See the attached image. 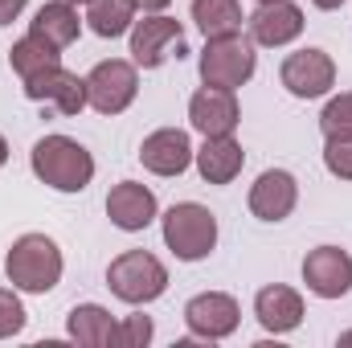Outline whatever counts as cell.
<instances>
[{
  "instance_id": "6da1fadb",
  "label": "cell",
  "mask_w": 352,
  "mask_h": 348,
  "mask_svg": "<svg viewBox=\"0 0 352 348\" xmlns=\"http://www.w3.org/2000/svg\"><path fill=\"white\" fill-rule=\"evenodd\" d=\"M29 164H33V176L41 184H50L58 193H82L90 184V176H94L90 152L78 140H70V135H45V140H37Z\"/></svg>"
},
{
  "instance_id": "7a4b0ae2",
  "label": "cell",
  "mask_w": 352,
  "mask_h": 348,
  "mask_svg": "<svg viewBox=\"0 0 352 348\" xmlns=\"http://www.w3.org/2000/svg\"><path fill=\"white\" fill-rule=\"evenodd\" d=\"M4 274L16 291H29V295H45L58 287L62 279V250L54 238L45 234H25L12 242L8 259H4Z\"/></svg>"
},
{
  "instance_id": "3957f363",
  "label": "cell",
  "mask_w": 352,
  "mask_h": 348,
  "mask_svg": "<svg viewBox=\"0 0 352 348\" xmlns=\"http://www.w3.org/2000/svg\"><path fill=\"white\" fill-rule=\"evenodd\" d=\"M258 54L254 41L242 33H226V37H205V54H201V83L217 90H238L254 78Z\"/></svg>"
},
{
  "instance_id": "277c9868",
  "label": "cell",
  "mask_w": 352,
  "mask_h": 348,
  "mask_svg": "<svg viewBox=\"0 0 352 348\" xmlns=\"http://www.w3.org/2000/svg\"><path fill=\"white\" fill-rule=\"evenodd\" d=\"M164 242L180 262H201L217 246V217L197 201H180L164 213Z\"/></svg>"
},
{
  "instance_id": "5b68a950",
  "label": "cell",
  "mask_w": 352,
  "mask_h": 348,
  "mask_svg": "<svg viewBox=\"0 0 352 348\" xmlns=\"http://www.w3.org/2000/svg\"><path fill=\"white\" fill-rule=\"evenodd\" d=\"M107 287L123 299V303H152L164 295L168 287V270L164 262L148 250H127L107 266Z\"/></svg>"
},
{
  "instance_id": "8992f818",
  "label": "cell",
  "mask_w": 352,
  "mask_h": 348,
  "mask_svg": "<svg viewBox=\"0 0 352 348\" xmlns=\"http://www.w3.org/2000/svg\"><path fill=\"white\" fill-rule=\"evenodd\" d=\"M135 90H140L135 66L123 62V58L98 62L87 74V102L98 115H119V111H127V107L135 102Z\"/></svg>"
},
{
  "instance_id": "52a82bcc",
  "label": "cell",
  "mask_w": 352,
  "mask_h": 348,
  "mask_svg": "<svg viewBox=\"0 0 352 348\" xmlns=\"http://www.w3.org/2000/svg\"><path fill=\"white\" fill-rule=\"evenodd\" d=\"M173 50H176V58L188 54L180 21H173V17H144V21L131 25V58H135V66L156 70V66H164V58Z\"/></svg>"
},
{
  "instance_id": "ba28073f",
  "label": "cell",
  "mask_w": 352,
  "mask_h": 348,
  "mask_svg": "<svg viewBox=\"0 0 352 348\" xmlns=\"http://www.w3.org/2000/svg\"><path fill=\"white\" fill-rule=\"evenodd\" d=\"M238 316H242L238 299L226 295V291H205V295L188 299V307H184V324L201 340H226V336H234L238 332Z\"/></svg>"
},
{
  "instance_id": "9c48e42d",
  "label": "cell",
  "mask_w": 352,
  "mask_h": 348,
  "mask_svg": "<svg viewBox=\"0 0 352 348\" xmlns=\"http://www.w3.org/2000/svg\"><path fill=\"white\" fill-rule=\"evenodd\" d=\"M303 283L320 299H340L352 291V259L340 246H316L303 259Z\"/></svg>"
},
{
  "instance_id": "30bf717a",
  "label": "cell",
  "mask_w": 352,
  "mask_h": 348,
  "mask_svg": "<svg viewBox=\"0 0 352 348\" xmlns=\"http://www.w3.org/2000/svg\"><path fill=\"white\" fill-rule=\"evenodd\" d=\"M278 78H283V87L291 90L295 98H320L336 83V62L324 50H299V54H291L283 62Z\"/></svg>"
},
{
  "instance_id": "8fae6325",
  "label": "cell",
  "mask_w": 352,
  "mask_h": 348,
  "mask_svg": "<svg viewBox=\"0 0 352 348\" xmlns=\"http://www.w3.org/2000/svg\"><path fill=\"white\" fill-rule=\"evenodd\" d=\"M25 94L33 102H54L58 115H78L87 107V78H78L74 70H62V62H58V66L25 78Z\"/></svg>"
},
{
  "instance_id": "7c38bea8",
  "label": "cell",
  "mask_w": 352,
  "mask_h": 348,
  "mask_svg": "<svg viewBox=\"0 0 352 348\" xmlns=\"http://www.w3.org/2000/svg\"><path fill=\"white\" fill-rule=\"evenodd\" d=\"M188 123L201 135H234V127L242 123V111H238L234 90H217V87L197 90L192 102H188Z\"/></svg>"
},
{
  "instance_id": "4fadbf2b",
  "label": "cell",
  "mask_w": 352,
  "mask_h": 348,
  "mask_svg": "<svg viewBox=\"0 0 352 348\" xmlns=\"http://www.w3.org/2000/svg\"><path fill=\"white\" fill-rule=\"evenodd\" d=\"M192 144H188V131H180V127H160V131H152L148 140H144V148H140V160H144V168L156 176H180L188 164H192Z\"/></svg>"
},
{
  "instance_id": "5bb4252c",
  "label": "cell",
  "mask_w": 352,
  "mask_h": 348,
  "mask_svg": "<svg viewBox=\"0 0 352 348\" xmlns=\"http://www.w3.org/2000/svg\"><path fill=\"white\" fill-rule=\"evenodd\" d=\"M295 201H299V184H295V176L287 173V168H266L254 180V188H250V213L258 221H283V217H291Z\"/></svg>"
},
{
  "instance_id": "9a60e30c",
  "label": "cell",
  "mask_w": 352,
  "mask_h": 348,
  "mask_svg": "<svg viewBox=\"0 0 352 348\" xmlns=\"http://www.w3.org/2000/svg\"><path fill=\"white\" fill-rule=\"evenodd\" d=\"M107 217H111L119 230L135 234V230H144V226L156 221V193H152L148 184L123 180V184H115V188L107 193Z\"/></svg>"
},
{
  "instance_id": "2e32d148",
  "label": "cell",
  "mask_w": 352,
  "mask_h": 348,
  "mask_svg": "<svg viewBox=\"0 0 352 348\" xmlns=\"http://www.w3.org/2000/svg\"><path fill=\"white\" fill-rule=\"evenodd\" d=\"M303 33V8L291 4V0H270V4H258L250 12V37L258 45H287Z\"/></svg>"
},
{
  "instance_id": "e0dca14e",
  "label": "cell",
  "mask_w": 352,
  "mask_h": 348,
  "mask_svg": "<svg viewBox=\"0 0 352 348\" xmlns=\"http://www.w3.org/2000/svg\"><path fill=\"white\" fill-rule=\"evenodd\" d=\"M254 316H258V324H263L266 332H274V336L295 332L303 324V295L295 287H283V283L263 287L254 295Z\"/></svg>"
},
{
  "instance_id": "ac0fdd59",
  "label": "cell",
  "mask_w": 352,
  "mask_h": 348,
  "mask_svg": "<svg viewBox=\"0 0 352 348\" xmlns=\"http://www.w3.org/2000/svg\"><path fill=\"white\" fill-rule=\"evenodd\" d=\"M78 29H82V21H78V8H74L70 0H50V4H41V8L33 12V21H29V33H33L37 41H45L50 50H58V54L78 41Z\"/></svg>"
},
{
  "instance_id": "d6986e66",
  "label": "cell",
  "mask_w": 352,
  "mask_h": 348,
  "mask_svg": "<svg viewBox=\"0 0 352 348\" xmlns=\"http://www.w3.org/2000/svg\"><path fill=\"white\" fill-rule=\"evenodd\" d=\"M242 164H246V152L234 135H205V144L197 152V168L209 184H230L242 173Z\"/></svg>"
},
{
  "instance_id": "ffe728a7",
  "label": "cell",
  "mask_w": 352,
  "mask_h": 348,
  "mask_svg": "<svg viewBox=\"0 0 352 348\" xmlns=\"http://www.w3.org/2000/svg\"><path fill=\"white\" fill-rule=\"evenodd\" d=\"M66 332H70V340H78L87 348H111V345L119 348V324L98 303H78L66 320Z\"/></svg>"
},
{
  "instance_id": "44dd1931",
  "label": "cell",
  "mask_w": 352,
  "mask_h": 348,
  "mask_svg": "<svg viewBox=\"0 0 352 348\" xmlns=\"http://www.w3.org/2000/svg\"><path fill=\"white\" fill-rule=\"evenodd\" d=\"M192 21L205 37L242 33V4L238 0H192Z\"/></svg>"
},
{
  "instance_id": "7402d4cb",
  "label": "cell",
  "mask_w": 352,
  "mask_h": 348,
  "mask_svg": "<svg viewBox=\"0 0 352 348\" xmlns=\"http://www.w3.org/2000/svg\"><path fill=\"white\" fill-rule=\"evenodd\" d=\"M135 8L127 0H87V21L98 37H123L135 21Z\"/></svg>"
},
{
  "instance_id": "603a6c76",
  "label": "cell",
  "mask_w": 352,
  "mask_h": 348,
  "mask_svg": "<svg viewBox=\"0 0 352 348\" xmlns=\"http://www.w3.org/2000/svg\"><path fill=\"white\" fill-rule=\"evenodd\" d=\"M58 50H50L45 41H37L33 33L29 37H21L12 50H8V62H12V70L21 74V83L25 78H33V74H41V70H50V66H58Z\"/></svg>"
},
{
  "instance_id": "cb8c5ba5",
  "label": "cell",
  "mask_w": 352,
  "mask_h": 348,
  "mask_svg": "<svg viewBox=\"0 0 352 348\" xmlns=\"http://www.w3.org/2000/svg\"><path fill=\"white\" fill-rule=\"evenodd\" d=\"M320 131H324L328 140H352V90L336 94V98L324 107V115H320Z\"/></svg>"
},
{
  "instance_id": "d4e9b609",
  "label": "cell",
  "mask_w": 352,
  "mask_h": 348,
  "mask_svg": "<svg viewBox=\"0 0 352 348\" xmlns=\"http://www.w3.org/2000/svg\"><path fill=\"white\" fill-rule=\"evenodd\" d=\"M21 328H25V307H21V299H16V291H4V287H0V340L16 336Z\"/></svg>"
},
{
  "instance_id": "484cf974",
  "label": "cell",
  "mask_w": 352,
  "mask_h": 348,
  "mask_svg": "<svg viewBox=\"0 0 352 348\" xmlns=\"http://www.w3.org/2000/svg\"><path fill=\"white\" fill-rule=\"evenodd\" d=\"M324 164H328L332 176L352 180V140H328L324 144Z\"/></svg>"
},
{
  "instance_id": "4316f807",
  "label": "cell",
  "mask_w": 352,
  "mask_h": 348,
  "mask_svg": "<svg viewBox=\"0 0 352 348\" xmlns=\"http://www.w3.org/2000/svg\"><path fill=\"white\" fill-rule=\"evenodd\" d=\"M152 340V320L148 316H127L119 324V348H144Z\"/></svg>"
},
{
  "instance_id": "83f0119b",
  "label": "cell",
  "mask_w": 352,
  "mask_h": 348,
  "mask_svg": "<svg viewBox=\"0 0 352 348\" xmlns=\"http://www.w3.org/2000/svg\"><path fill=\"white\" fill-rule=\"evenodd\" d=\"M25 4H29V0H0V25H12V21L25 12Z\"/></svg>"
},
{
  "instance_id": "f1b7e54d",
  "label": "cell",
  "mask_w": 352,
  "mask_h": 348,
  "mask_svg": "<svg viewBox=\"0 0 352 348\" xmlns=\"http://www.w3.org/2000/svg\"><path fill=\"white\" fill-rule=\"evenodd\" d=\"M135 12H160V8H168L173 0H127Z\"/></svg>"
},
{
  "instance_id": "f546056e",
  "label": "cell",
  "mask_w": 352,
  "mask_h": 348,
  "mask_svg": "<svg viewBox=\"0 0 352 348\" xmlns=\"http://www.w3.org/2000/svg\"><path fill=\"white\" fill-rule=\"evenodd\" d=\"M311 4H316V8H324V12H332V8H340L344 0H311Z\"/></svg>"
},
{
  "instance_id": "4dcf8cb0",
  "label": "cell",
  "mask_w": 352,
  "mask_h": 348,
  "mask_svg": "<svg viewBox=\"0 0 352 348\" xmlns=\"http://www.w3.org/2000/svg\"><path fill=\"white\" fill-rule=\"evenodd\" d=\"M4 160H8V140L0 135V164H4Z\"/></svg>"
},
{
  "instance_id": "1f68e13d",
  "label": "cell",
  "mask_w": 352,
  "mask_h": 348,
  "mask_svg": "<svg viewBox=\"0 0 352 348\" xmlns=\"http://www.w3.org/2000/svg\"><path fill=\"white\" fill-rule=\"evenodd\" d=\"M340 345H352V332H344V336H340Z\"/></svg>"
},
{
  "instance_id": "d6a6232c",
  "label": "cell",
  "mask_w": 352,
  "mask_h": 348,
  "mask_svg": "<svg viewBox=\"0 0 352 348\" xmlns=\"http://www.w3.org/2000/svg\"><path fill=\"white\" fill-rule=\"evenodd\" d=\"M258 4H270V0H258Z\"/></svg>"
},
{
  "instance_id": "836d02e7",
  "label": "cell",
  "mask_w": 352,
  "mask_h": 348,
  "mask_svg": "<svg viewBox=\"0 0 352 348\" xmlns=\"http://www.w3.org/2000/svg\"><path fill=\"white\" fill-rule=\"evenodd\" d=\"M70 4H78V0H70Z\"/></svg>"
}]
</instances>
